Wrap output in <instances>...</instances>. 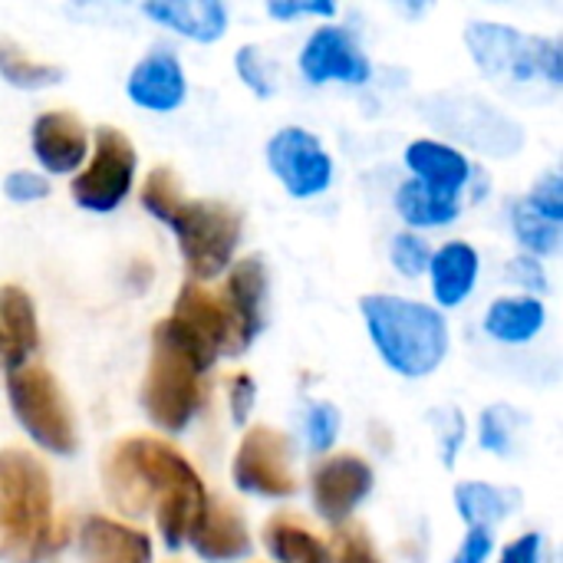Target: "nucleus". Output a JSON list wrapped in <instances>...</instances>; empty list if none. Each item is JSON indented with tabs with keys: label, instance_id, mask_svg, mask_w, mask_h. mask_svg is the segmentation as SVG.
I'll list each match as a JSON object with an SVG mask.
<instances>
[{
	"label": "nucleus",
	"instance_id": "1",
	"mask_svg": "<svg viewBox=\"0 0 563 563\" xmlns=\"http://www.w3.org/2000/svg\"><path fill=\"white\" fill-rule=\"evenodd\" d=\"M102 492L129 518L155 515L165 548L178 551L208 498L195 465L165 439L125 435L102 455Z\"/></svg>",
	"mask_w": 563,
	"mask_h": 563
},
{
	"label": "nucleus",
	"instance_id": "2",
	"mask_svg": "<svg viewBox=\"0 0 563 563\" xmlns=\"http://www.w3.org/2000/svg\"><path fill=\"white\" fill-rule=\"evenodd\" d=\"M59 541L46 465L26 449H0V561L40 563Z\"/></svg>",
	"mask_w": 563,
	"mask_h": 563
},
{
	"label": "nucleus",
	"instance_id": "3",
	"mask_svg": "<svg viewBox=\"0 0 563 563\" xmlns=\"http://www.w3.org/2000/svg\"><path fill=\"white\" fill-rule=\"evenodd\" d=\"M218 360L201 350L172 317L155 323L142 406L162 432H185L201 402V379Z\"/></svg>",
	"mask_w": 563,
	"mask_h": 563
},
{
	"label": "nucleus",
	"instance_id": "4",
	"mask_svg": "<svg viewBox=\"0 0 563 563\" xmlns=\"http://www.w3.org/2000/svg\"><path fill=\"white\" fill-rule=\"evenodd\" d=\"M360 307L366 330L393 373L422 379L439 369L449 353V323L439 310L393 294H369Z\"/></svg>",
	"mask_w": 563,
	"mask_h": 563
},
{
	"label": "nucleus",
	"instance_id": "5",
	"mask_svg": "<svg viewBox=\"0 0 563 563\" xmlns=\"http://www.w3.org/2000/svg\"><path fill=\"white\" fill-rule=\"evenodd\" d=\"M7 399L20 429L53 455H73L79 445L76 416L56 376L40 363H23L7 373Z\"/></svg>",
	"mask_w": 563,
	"mask_h": 563
},
{
	"label": "nucleus",
	"instance_id": "6",
	"mask_svg": "<svg viewBox=\"0 0 563 563\" xmlns=\"http://www.w3.org/2000/svg\"><path fill=\"white\" fill-rule=\"evenodd\" d=\"M472 59L498 82H563V53L558 40L528 36L505 23H472L465 30Z\"/></svg>",
	"mask_w": 563,
	"mask_h": 563
},
{
	"label": "nucleus",
	"instance_id": "7",
	"mask_svg": "<svg viewBox=\"0 0 563 563\" xmlns=\"http://www.w3.org/2000/svg\"><path fill=\"white\" fill-rule=\"evenodd\" d=\"M165 224L175 231L178 251L195 284L211 280L234 264V251L244 231L238 208L211 198H198V201L185 198Z\"/></svg>",
	"mask_w": 563,
	"mask_h": 563
},
{
	"label": "nucleus",
	"instance_id": "8",
	"mask_svg": "<svg viewBox=\"0 0 563 563\" xmlns=\"http://www.w3.org/2000/svg\"><path fill=\"white\" fill-rule=\"evenodd\" d=\"M135 165H139V155H135V145L129 142V135L122 129L99 125L92 158L82 165V172L69 185L73 201L96 214L115 211L125 201V195L132 191Z\"/></svg>",
	"mask_w": 563,
	"mask_h": 563
},
{
	"label": "nucleus",
	"instance_id": "9",
	"mask_svg": "<svg viewBox=\"0 0 563 563\" xmlns=\"http://www.w3.org/2000/svg\"><path fill=\"white\" fill-rule=\"evenodd\" d=\"M231 478L238 492L261 498L297 495V475L290 465V439L271 426H251L234 452Z\"/></svg>",
	"mask_w": 563,
	"mask_h": 563
},
{
	"label": "nucleus",
	"instance_id": "10",
	"mask_svg": "<svg viewBox=\"0 0 563 563\" xmlns=\"http://www.w3.org/2000/svg\"><path fill=\"white\" fill-rule=\"evenodd\" d=\"M267 165L294 198H313L327 191L333 178V158L320 139L307 129L287 125L267 142Z\"/></svg>",
	"mask_w": 563,
	"mask_h": 563
},
{
	"label": "nucleus",
	"instance_id": "11",
	"mask_svg": "<svg viewBox=\"0 0 563 563\" xmlns=\"http://www.w3.org/2000/svg\"><path fill=\"white\" fill-rule=\"evenodd\" d=\"M369 492H373V468L366 459L353 452L327 455L310 475L313 508L330 525H343L366 501Z\"/></svg>",
	"mask_w": 563,
	"mask_h": 563
},
{
	"label": "nucleus",
	"instance_id": "12",
	"mask_svg": "<svg viewBox=\"0 0 563 563\" xmlns=\"http://www.w3.org/2000/svg\"><path fill=\"white\" fill-rule=\"evenodd\" d=\"M300 73L320 86V82H353L363 86L373 73L369 56L360 49L356 36L343 26H320L303 53H300Z\"/></svg>",
	"mask_w": 563,
	"mask_h": 563
},
{
	"label": "nucleus",
	"instance_id": "13",
	"mask_svg": "<svg viewBox=\"0 0 563 563\" xmlns=\"http://www.w3.org/2000/svg\"><path fill=\"white\" fill-rule=\"evenodd\" d=\"M172 320H175L201 350H208L214 360H218L221 353H224V356H238L234 327H231V317H228V310H224L221 294H211L208 287L188 280V284L178 290Z\"/></svg>",
	"mask_w": 563,
	"mask_h": 563
},
{
	"label": "nucleus",
	"instance_id": "14",
	"mask_svg": "<svg viewBox=\"0 0 563 563\" xmlns=\"http://www.w3.org/2000/svg\"><path fill=\"white\" fill-rule=\"evenodd\" d=\"M224 310L231 317L234 327V346L238 353H244L254 336L264 330V307H267V267L261 257H244L234 261L228 271V284H224Z\"/></svg>",
	"mask_w": 563,
	"mask_h": 563
},
{
	"label": "nucleus",
	"instance_id": "15",
	"mask_svg": "<svg viewBox=\"0 0 563 563\" xmlns=\"http://www.w3.org/2000/svg\"><path fill=\"white\" fill-rule=\"evenodd\" d=\"M188 544L208 563H234L251 554L247 525L228 498H205L188 531Z\"/></svg>",
	"mask_w": 563,
	"mask_h": 563
},
{
	"label": "nucleus",
	"instance_id": "16",
	"mask_svg": "<svg viewBox=\"0 0 563 563\" xmlns=\"http://www.w3.org/2000/svg\"><path fill=\"white\" fill-rule=\"evenodd\" d=\"M30 145L36 162L49 172V175H66L76 172L86 155H89V135L86 125L66 112V109H53L36 115L33 129H30Z\"/></svg>",
	"mask_w": 563,
	"mask_h": 563
},
{
	"label": "nucleus",
	"instance_id": "17",
	"mask_svg": "<svg viewBox=\"0 0 563 563\" xmlns=\"http://www.w3.org/2000/svg\"><path fill=\"white\" fill-rule=\"evenodd\" d=\"M79 561L152 563V538L106 515H89L79 528Z\"/></svg>",
	"mask_w": 563,
	"mask_h": 563
},
{
	"label": "nucleus",
	"instance_id": "18",
	"mask_svg": "<svg viewBox=\"0 0 563 563\" xmlns=\"http://www.w3.org/2000/svg\"><path fill=\"white\" fill-rule=\"evenodd\" d=\"M125 92L135 106L142 109H152V112H172L185 102V92H188V82H185V69L181 63L158 49V53H148L142 63H135V69L129 73V82H125Z\"/></svg>",
	"mask_w": 563,
	"mask_h": 563
},
{
	"label": "nucleus",
	"instance_id": "19",
	"mask_svg": "<svg viewBox=\"0 0 563 563\" xmlns=\"http://www.w3.org/2000/svg\"><path fill=\"white\" fill-rule=\"evenodd\" d=\"M406 165L416 172V181L426 185L432 195L445 198V201H459V195L465 191L468 178H472V162L445 145V142H432V139H419L406 148Z\"/></svg>",
	"mask_w": 563,
	"mask_h": 563
},
{
	"label": "nucleus",
	"instance_id": "20",
	"mask_svg": "<svg viewBox=\"0 0 563 563\" xmlns=\"http://www.w3.org/2000/svg\"><path fill=\"white\" fill-rule=\"evenodd\" d=\"M40 346L36 307L16 284L0 287V373L23 366Z\"/></svg>",
	"mask_w": 563,
	"mask_h": 563
},
{
	"label": "nucleus",
	"instance_id": "21",
	"mask_svg": "<svg viewBox=\"0 0 563 563\" xmlns=\"http://www.w3.org/2000/svg\"><path fill=\"white\" fill-rule=\"evenodd\" d=\"M142 13L198 43H214L228 26V10L214 0H148Z\"/></svg>",
	"mask_w": 563,
	"mask_h": 563
},
{
	"label": "nucleus",
	"instance_id": "22",
	"mask_svg": "<svg viewBox=\"0 0 563 563\" xmlns=\"http://www.w3.org/2000/svg\"><path fill=\"white\" fill-rule=\"evenodd\" d=\"M432 294L442 307H459L478 280V251L465 241H449L429 261Z\"/></svg>",
	"mask_w": 563,
	"mask_h": 563
},
{
	"label": "nucleus",
	"instance_id": "23",
	"mask_svg": "<svg viewBox=\"0 0 563 563\" xmlns=\"http://www.w3.org/2000/svg\"><path fill=\"white\" fill-rule=\"evenodd\" d=\"M261 541L277 563H333L330 561V544L320 541L303 521H297L290 515L267 518Z\"/></svg>",
	"mask_w": 563,
	"mask_h": 563
},
{
	"label": "nucleus",
	"instance_id": "24",
	"mask_svg": "<svg viewBox=\"0 0 563 563\" xmlns=\"http://www.w3.org/2000/svg\"><path fill=\"white\" fill-rule=\"evenodd\" d=\"M544 327V303L538 297H501L485 317V333L501 343H528Z\"/></svg>",
	"mask_w": 563,
	"mask_h": 563
},
{
	"label": "nucleus",
	"instance_id": "25",
	"mask_svg": "<svg viewBox=\"0 0 563 563\" xmlns=\"http://www.w3.org/2000/svg\"><path fill=\"white\" fill-rule=\"evenodd\" d=\"M455 508L468 528L492 531L495 525H501L518 508V495L495 488V485H485V482H462L455 488Z\"/></svg>",
	"mask_w": 563,
	"mask_h": 563
},
{
	"label": "nucleus",
	"instance_id": "26",
	"mask_svg": "<svg viewBox=\"0 0 563 563\" xmlns=\"http://www.w3.org/2000/svg\"><path fill=\"white\" fill-rule=\"evenodd\" d=\"M396 211L412 228H442V224H452L459 218V201H445L412 178V181L399 185Z\"/></svg>",
	"mask_w": 563,
	"mask_h": 563
},
{
	"label": "nucleus",
	"instance_id": "27",
	"mask_svg": "<svg viewBox=\"0 0 563 563\" xmlns=\"http://www.w3.org/2000/svg\"><path fill=\"white\" fill-rule=\"evenodd\" d=\"M0 76L16 89H46L63 79V69L26 56V49L20 43L0 36Z\"/></svg>",
	"mask_w": 563,
	"mask_h": 563
},
{
	"label": "nucleus",
	"instance_id": "28",
	"mask_svg": "<svg viewBox=\"0 0 563 563\" xmlns=\"http://www.w3.org/2000/svg\"><path fill=\"white\" fill-rule=\"evenodd\" d=\"M139 201H142V208H145L152 218H158V221L165 224V221L172 218V211L185 201L181 178L175 175V168H168V165H155V168L145 175V181H142Z\"/></svg>",
	"mask_w": 563,
	"mask_h": 563
},
{
	"label": "nucleus",
	"instance_id": "29",
	"mask_svg": "<svg viewBox=\"0 0 563 563\" xmlns=\"http://www.w3.org/2000/svg\"><path fill=\"white\" fill-rule=\"evenodd\" d=\"M511 224H515L518 241H521L531 254H538V257L554 254V251L561 247V224H554V221L541 218L538 211H531V208L525 205V198L511 205Z\"/></svg>",
	"mask_w": 563,
	"mask_h": 563
},
{
	"label": "nucleus",
	"instance_id": "30",
	"mask_svg": "<svg viewBox=\"0 0 563 563\" xmlns=\"http://www.w3.org/2000/svg\"><path fill=\"white\" fill-rule=\"evenodd\" d=\"M330 561L333 563H383L376 554L373 538L360 528V525H343L333 534L330 544Z\"/></svg>",
	"mask_w": 563,
	"mask_h": 563
},
{
	"label": "nucleus",
	"instance_id": "31",
	"mask_svg": "<svg viewBox=\"0 0 563 563\" xmlns=\"http://www.w3.org/2000/svg\"><path fill=\"white\" fill-rule=\"evenodd\" d=\"M389 257H393V264H396V271L402 274V277H419V274H426L429 271V261H432V247L422 241V238H416V234H396L393 238V247H389Z\"/></svg>",
	"mask_w": 563,
	"mask_h": 563
},
{
	"label": "nucleus",
	"instance_id": "32",
	"mask_svg": "<svg viewBox=\"0 0 563 563\" xmlns=\"http://www.w3.org/2000/svg\"><path fill=\"white\" fill-rule=\"evenodd\" d=\"M340 435V409L333 402H313L307 412V442L313 452H330Z\"/></svg>",
	"mask_w": 563,
	"mask_h": 563
},
{
	"label": "nucleus",
	"instance_id": "33",
	"mask_svg": "<svg viewBox=\"0 0 563 563\" xmlns=\"http://www.w3.org/2000/svg\"><path fill=\"white\" fill-rule=\"evenodd\" d=\"M515 439V412L508 406H492L482 412V445L495 455H508Z\"/></svg>",
	"mask_w": 563,
	"mask_h": 563
},
{
	"label": "nucleus",
	"instance_id": "34",
	"mask_svg": "<svg viewBox=\"0 0 563 563\" xmlns=\"http://www.w3.org/2000/svg\"><path fill=\"white\" fill-rule=\"evenodd\" d=\"M525 205L531 208V211H538L541 218H548V221H554V224H561L563 221V181L558 172H551V175H544L534 188H531V195L525 198Z\"/></svg>",
	"mask_w": 563,
	"mask_h": 563
},
{
	"label": "nucleus",
	"instance_id": "35",
	"mask_svg": "<svg viewBox=\"0 0 563 563\" xmlns=\"http://www.w3.org/2000/svg\"><path fill=\"white\" fill-rule=\"evenodd\" d=\"M234 66H238L241 79H244L257 96H271V92H274V79H271V73H267L264 56H261L257 46H241L238 56H234Z\"/></svg>",
	"mask_w": 563,
	"mask_h": 563
},
{
	"label": "nucleus",
	"instance_id": "36",
	"mask_svg": "<svg viewBox=\"0 0 563 563\" xmlns=\"http://www.w3.org/2000/svg\"><path fill=\"white\" fill-rule=\"evenodd\" d=\"M254 399H257V383L251 373H234L228 376V402H231V419L238 426H244L251 419V409H254Z\"/></svg>",
	"mask_w": 563,
	"mask_h": 563
},
{
	"label": "nucleus",
	"instance_id": "37",
	"mask_svg": "<svg viewBox=\"0 0 563 563\" xmlns=\"http://www.w3.org/2000/svg\"><path fill=\"white\" fill-rule=\"evenodd\" d=\"M3 195L10 201H23V205L26 201H40V198L49 195V181L43 175H36V172H13L3 181Z\"/></svg>",
	"mask_w": 563,
	"mask_h": 563
},
{
	"label": "nucleus",
	"instance_id": "38",
	"mask_svg": "<svg viewBox=\"0 0 563 563\" xmlns=\"http://www.w3.org/2000/svg\"><path fill=\"white\" fill-rule=\"evenodd\" d=\"M267 13L277 16V20H294V16H333L336 13V3H327V0H271L267 3Z\"/></svg>",
	"mask_w": 563,
	"mask_h": 563
},
{
	"label": "nucleus",
	"instance_id": "39",
	"mask_svg": "<svg viewBox=\"0 0 563 563\" xmlns=\"http://www.w3.org/2000/svg\"><path fill=\"white\" fill-rule=\"evenodd\" d=\"M492 548H495L492 531H485V528H468V534H465V541H462V548H459V554L452 558V563H488Z\"/></svg>",
	"mask_w": 563,
	"mask_h": 563
},
{
	"label": "nucleus",
	"instance_id": "40",
	"mask_svg": "<svg viewBox=\"0 0 563 563\" xmlns=\"http://www.w3.org/2000/svg\"><path fill=\"white\" fill-rule=\"evenodd\" d=\"M498 563H544V538L541 534H521L501 551Z\"/></svg>",
	"mask_w": 563,
	"mask_h": 563
},
{
	"label": "nucleus",
	"instance_id": "41",
	"mask_svg": "<svg viewBox=\"0 0 563 563\" xmlns=\"http://www.w3.org/2000/svg\"><path fill=\"white\" fill-rule=\"evenodd\" d=\"M511 274H515V280L525 284L528 290H538V294L548 290V274H544V267L538 264V257H518V261H511Z\"/></svg>",
	"mask_w": 563,
	"mask_h": 563
},
{
	"label": "nucleus",
	"instance_id": "42",
	"mask_svg": "<svg viewBox=\"0 0 563 563\" xmlns=\"http://www.w3.org/2000/svg\"><path fill=\"white\" fill-rule=\"evenodd\" d=\"M462 439H465V419H462V412H452L449 432H445V442H442V459H445V465H452L455 455L462 452Z\"/></svg>",
	"mask_w": 563,
	"mask_h": 563
}]
</instances>
